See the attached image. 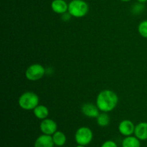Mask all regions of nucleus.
<instances>
[{
    "instance_id": "9",
    "label": "nucleus",
    "mask_w": 147,
    "mask_h": 147,
    "mask_svg": "<svg viewBox=\"0 0 147 147\" xmlns=\"http://www.w3.org/2000/svg\"><path fill=\"white\" fill-rule=\"evenodd\" d=\"M53 137L50 135L42 134L38 136L34 142V147H54Z\"/></svg>"
},
{
    "instance_id": "8",
    "label": "nucleus",
    "mask_w": 147,
    "mask_h": 147,
    "mask_svg": "<svg viewBox=\"0 0 147 147\" xmlns=\"http://www.w3.org/2000/svg\"><path fill=\"white\" fill-rule=\"evenodd\" d=\"M82 113L83 115L88 118H97L98 116L100 114L99 109L98 106L90 103H85L81 107Z\"/></svg>"
},
{
    "instance_id": "2",
    "label": "nucleus",
    "mask_w": 147,
    "mask_h": 147,
    "mask_svg": "<svg viewBox=\"0 0 147 147\" xmlns=\"http://www.w3.org/2000/svg\"><path fill=\"white\" fill-rule=\"evenodd\" d=\"M39 101H40V98L35 93L32 91H27L23 93L20 96L18 104L23 110L33 111L39 105Z\"/></svg>"
},
{
    "instance_id": "19",
    "label": "nucleus",
    "mask_w": 147,
    "mask_h": 147,
    "mask_svg": "<svg viewBox=\"0 0 147 147\" xmlns=\"http://www.w3.org/2000/svg\"><path fill=\"white\" fill-rule=\"evenodd\" d=\"M72 17L71 14H70V13L68 12V11H67V12L64 13V14H61V19L63 20L64 22H67L69 20H70V18Z\"/></svg>"
},
{
    "instance_id": "20",
    "label": "nucleus",
    "mask_w": 147,
    "mask_h": 147,
    "mask_svg": "<svg viewBox=\"0 0 147 147\" xmlns=\"http://www.w3.org/2000/svg\"><path fill=\"white\" fill-rule=\"evenodd\" d=\"M136 1H138L139 2H141V3H145L146 1H147V0H136Z\"/></svg>"
},
{
    "instance_id": "18",
    "label": "nucleus",
    "mask_w": 147,
    "mask_h": 147,
    "mask_svg": "<svg viewBox=\"0 0 147 147\" xmlns=\"http://www.w3.org/2000/svg\"><path fill=\"white\" fill-rule=\"evenodd\" d=\"M100 147H118V146L115 142L111 140H109L105 142Z\"/></svg>"
},
{
    "instance_id": "4",
    "label": "nucleus",
    "mask_w": 147,
    "mask_h": 147,
    "mask_svg": "<svg viewBox=\"0 0 147 147\" xmlns=\"http://www.w3.org/2000/svg\"><path fill=\"white\" fill-rule=\"evenodd\" d=\"M45 73L46 70L44 66L35 63L27 67L25 71V77L30 81H37L42 78Z\"/></svg>"
},
{
    "instance_id": "12",
    "label": "nucleus",
    "mask_w": 147,
    "mask_h": 147,
    "mask_svg": "<svg viewBox=\"0 0 147 147\" xmlns=\"http://www.w3.org/2000/svg\"><path fill=\"white\" fill-rule=\"evenodd\" d=\"M33 113L37 119L43 120L48 117L49 109L47 106L44 105H38L35 109L33 110Z\"/></svg>"
},
{
    "instance_id": "22",
    "label": "nucleus",
    "mask_w": 147,
    "mask_h": 147,
    "mask_svg": "<svg viewBox=\"0 0 147 147\" xmlns=\"http://www.w3.org/2000/svg\"><path fill=\"white\" fill-rule=\"evenodd\" d=\"M76 147H86V146H83V145H78Z\"/></svg>"
},
{
    "instance_id": "16",
    "label": "nucleus",
    "mask_w": 147,
    "mask_h": 147,
    "mask_svg": "<svg viewBox=\"0 0 147 147\" xmlns=\"http://www.w3.org/2000/svg\"><path fill=\"white\" fill-rule=\"evenodd\" d=\"M138 32L142 37L147 39V20L139 23L138 26Z\"/></svg>"
},
{
    "instance_id": "14",
    "label": "nucleus",
    "mask_w": 147,
    "mask_h": 147,
    "mask_svg": "<svg viewBox=\"0 0 147 147\" xmlns=\"http://www.w3.org/2000/svg\"><path fill=\"white\" fill-rule=\"evenodd\" d=\"M52 137H53V140L55 145L57 146H64L66 143V141H67L65 134L60 131H57L52 136Z\"/></svg>"
},
{
    "instance_id": "6",
    "label": "nucleus",
    "mask_w": 147,
    "mask_h": 147,
    "mask_svg": "<svg viewBox=\"0 0 147 147\" xmlns=\"http://www.w3.org/2000/svg\"><path fill=\"white\" fill-rule=\"evenodd\" d=\"M40 131L43 134L53 136L57 131V124L51 119H45L42 120L40 125Z\"/></svg>"
},
{
    "instance_id": "10",
    "label": "nucleus",
    "mask_w": 147,
    "mask_h": 147,
    "mask_svg": "<svg viewBox=\"0 0 147 147\" xmlns=\"http://www.w3.org/2000/svg\"><path fill=\"white\" fill-rule=\"evenodd\" d=\"M51 8L54 12L63 14L68 11V4L65 0H53L51 3Z\"/></svg>"
},
{
    "instance_id": "3",
    "label": "nucleus",
    "mask_w": 147,
    "mask_h": 147,
    "mask_svg": "<svg viewBox=\"0 0 147 147\" xmlns=\"http://www.w3.org/2000/svg\"><path fill=\"white\" fill-rule=\"evenodd\" d=\"M89 11L88 4L83 0H72L68 4V12L72 17L81 18L85 17Z\"/></svg>"
},
{
    "instance_id": "15",
    "label": "nucleus",
    "mask_w": 147,
    "mask_h": 147,
    "mask_svg": "<svg viewBox=\"0 0 147 147\" xmlns=\"http://www.w3.org/2000/svg\"><path fill=\"white\" fill-rule=\"evenodd\" d=\"M96 121H97L98 126H101V127H106V126H109V123H110V116L106 112H102L96 118Z\"/></svg>"
},
{
    "instance_id": "21",
    "label": "nucleus",
    "mask_w": 147,
    "mask_h": 147,
    "mask_svg": "<svg viewBox=\"0 0 147 147\" xmlns=\"http://www.w3.org/2000/svg\"><path fill=\"white\" fill-rule=\"evenodd\" d=\"M120 1H123V2H128V1H130L131 0H120Z\"/></svg>"
},
{
    "instance_id": "1",
    "label": "nucleus",
    "mask_w": 147,
    "mask_h": 147,
    "mask_svg": "<svg viewBox=\"0 0 147 147\" xmlns=\"http://www.w3.org/2000/svg\"><path fill=\"white\" fill-rule=\"evenodd\" d=\"M119 102V97L111 90H101L96 98V106L102 112L112 111L116 109Z\"/></svg>"
},
{
    "instance_id": "17",
    "label": "nucleus",
    "mask_w": 147,
    "mask_h": 147,
    "mask_svg": "<svg viewBox=\"0 0 147 147\" xmlns=\"http://www.w3.org/2000/svg\"><path fill=\"white\" fill-rule=\"evenodd\" d=\"M144 9V6L143 5V3L139 2L137 4H135L132 7V11L134 14H139L142 12Z\"/></svg>"
},
{
    "instance_id": "5",
    "label": "nucleus",
    "mask_w": 147,
    "mask_h": 147,
    "mask_svg": "<svg viewBox=\"0 0 147 147\" xmlns=\"http://www.w3.org/2000/svg\"><path fill=\"white\" fill-rule=\"evenodd\" d=\"M93 134L91 129L86 126L80 127L76 131L75 140L78 145L87 146L93 140Z\"/></svg>"
},
{
    "instance_id": "7",
    "label": "nucleus",
    "mask_w": 147,
    "mask_h": 147,
    "mask_svg": "<svg viewBox=\"0 0 147 147\" xmlns=\"http://www.w3.org/2000/svg\"><path fill=\"white\" fill-rule=\"evenodd\" d=\"M119 131L120 132L121 134L124 136H132L133 134H134L135 130V125L131 121L123 120L120 122L119 125Z\"/></svg>"
},
{
    "instance_id": "13",
    "label": "nucleus",
    "mask_w": 147,
    "mask_h": 147,
    "mask_svg": "<svg viewBox=\"0 0 147 147\" xmlns=\"http://www.w3.org/2000/svg\"><path fill=\"white\" fill-rule=\"evenodd\" d=\"M122 147H141L140 140L136 136H126L122 142Z\"/></svg>"
},
{
    "instance_id": "11",
    "label": "nucleus",
    "mask_w": 147,
    "mask_h": 147,
    "mask_svg": "<svg viewBox=\"0 0 147 147\" xmlns=\"http://www.w3.org/2000/svg\"><path fill=\"white\" fill-rule=\"evenodd\" d=\"M134 135L140 141L147 140V122H140L135 126Z\"/></svg>"
}]
</instances>
